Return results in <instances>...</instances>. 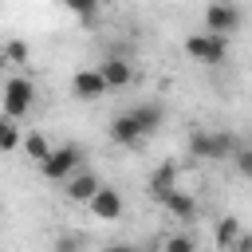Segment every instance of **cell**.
I'll use <instances>...</instances> for the list:
<instances>
[{
  "mask_svg": "<svg viewBox=\"0 0 252 252\" xmlns=\"http://www.w3.org/2000/svg\"><path fill=\"white\" fill-rule=\"evenodd\" d=\"M130 110H134V118L142 122L146 138H150V134H158V130H161V122H165V110H161L158 102H138V106H130Z\"/></svg>",
  "mask_w": 252,
  "mask_h": 252,
  "instance_id": "obj_12",
  "label": "cell"
},
{
  "mask_svg": "<svg viewBox=\"0 0 252 252\" xmlns=\"http://www.w3.org/2000/svg\"><path fill=\"white\" fill-rule=\"evenodd\" d=\"M161 248H165V252H197V236L177 232V236H165V240H161Z\"/></svg>",
  "mask_w": 252,
  "mask_h": 252,
  "instance_id": "obj_18",
  "label": "cell"
},
{
  "mask_svg": "<svg viewBox=\"0 0 252 252\" xmlns=\"http://www.w3.org/2000/svg\"><path fill=\"white\" fill-rule=\"evenodd\" d=\"M232 165H236V173H240V177H248V181H252V146H240V150L232 154Z\"/></svg>",
  "mask_w": 252,
  "mask_h": 252,
  "instance_id": "obj_19",
  "label": "cell"
},
{
  "mask_svg": "<svg viewBox=\"0 0 252 252\" xmlns=\"http://www.w3.org/2000/svg\"><path fill=\"white\" fill-rule=\"evenodd\" d=\"M106 91H110V83H106L102 67H83V71H75V79H71V94H75L79 102H94V98H102Z\"/></svg>",
  "mask_w": 252,
  "mask_h": 252,
  "instance_id": "obj_5",
  "label": "cell"
},
{
  "mask_svg": "<svg viewBox=\"0 0 252 252\" xmlns=\"http://www.w3.org/2000/svg\"><path fill=\"white\" fill-rule=\"evenodd\" d=\"M87 205H91L94 220H118V217L126 213V201H122V193H118V189H110V185H98V193H94Z\"/></svg>",
  "mask_w": 252,
  "mask_h": 252,
  "instance_id": "obj_7",
  "label": "cell"
},
{
  "mask_svg": "<svg viewBox=\"0 0 252 252\" xmlns=\"http://www.w3.org/2000/svg\"><path fill=\"white\" fill-rule=\"evenodd\" d=\"M79 244H83V240H75V236H67V240H59L55 248H59V252H71V248H79Z\"/></svg>",
  "mask_w": 252,
  "mask_h": 252,
  "instance_id": "obj_22",
  "label": "cell"
},
{
  "mask_svg": "<svg viewBox=\"0 0 252 252\" xmlns=\"http://www.w3.org/2000/svg\"><path fill=\"white\" fill-rule=\"evenodd\" d=\"M110 138H114L118 146L134 150V146H142V142H146V130H142V122L134 118V110H122V114H114V118H110Z\"/></svg>",
  "mask_w": 252,
  "mask_h": 252,
  "instance_id": "obj_6",
  "label": "cell"
},
{
  "mask_svg": "<svg viewBox=\"0 0 252 252\" xmlns=\"http://www.w3.org/2000/svg\"><path fill=\"white\" fill-rule=\"evenodd\" d=\"M236 236H240V220H236V217H220V220H217V228H213L217 248H228V252H232Z\"/></svg>",
  "mask_w": 252,
  "mask_h": 252,
  "instance_id": "obj_14",
  "label": "cell"
},
{
  "mask_svg": "<svg viewBox=\"0 0 252 252\" xmlns=\"http://www.w3.org/2000/svg\"><path fill=\"white\" fill-rule=\"evenodd\" d=\"M32 102H35V83L24 79V75H8V83H4V114L8 118H24V114H32Z\"/></svg>",
  "mask_w": 252,
  "mask_h": 252,
  "instance_id": "obj_2",
  "label": "cell"
},
{
  "mask_svg": "<svg viewBox=\"0 0 252 252\" xmlns=\"http://www.w3.org/2000/svg\"><path fill=\"white\" fill-rule=\"evenodd\" d=\"M16 122H20V118H8V114H4V122H0V150H4V154H12V150L20 146V130H16Z\"/></svg>",
  "mask_w": 252,
  "mask_h": 252,
  "instance_id": "obj_17",
  "label": "cell"
},
{
  "mask_svg": "<svg viewBox=\"0 0 252 252\" xmlns=\"http://www.w3.org/2000/svg\"><path fill=\"white\" fill-rule=\"evenodd\" d=\"M232 252H252V236H248V232H240V236H236V244H232Z\"/></svg>",
  "mask_w": 252,
  "mask_h": 252,
  "instance_id": "obj_21",
  "label": "cell"
},
{
  "mask_svg": "<svg viewBox=\"0 0 252 252\" xmlns=\"http://www.w3.org/2000/svg\"><path fill=\"white\" fill-rule=\"evenodd\" d=\"M240 8L232 4V0H213L209 8H205V32H217V35H232V32H240Z\"/></svg>",
  "mask_w": 252,
  "mask_h": 252,
  "instance_id": "obj_4",
  "label": "cell"
},
{
  "mask_svg": "<svg viewBox=\"0 0 252 252\" xmlns=\"http://www.w3.org/2000/svg\"><path fill=\"white\" fill-rule=\"evenodd\" d=\"M173 189H177V161H161L154 169V177H150V197L154 201H165Z\"/></svg>",
  "mask_w": 252,
  "mask_h": 252,
  "instance_id": "obj_9",
  "label": "cell"
},
{
  "mask_svg": "<svg viewBox=\"0 0 252 252\" xmlns=\"http://www.w3.org/2000/svg\"><path fill=\"white\" fill-rule=\"evenodd\" d=\"M185 55L197 59V63H224L228 59V35H217V32H201V35H189L185 39Z\"/></svg>",
  "mask_w": 252,
  "mask_h": 252,
  "instance_id": "obj_1",
  "label": "cell"
},
{
  "mask_svg": "<svg viewBox=\"0 0 252 252\" xmlns=\"http://www.w3.org/2000/svg\"><path fill=\"white\" fill-rule=\"evenodd\" d=\"M79 165H83V146H75V142H67V146H59V150H51V158H47V161H39L43 177H47V181H59V185H63Z\"/></svg>",
  "mask_w": 252,
  "mask_h": 252,
  "instance_id": "obj_3",
  "label": "cell"
},
{
  "mask_svg": "<svg viewBox=\"0 0 252 252\" xmlns=\"http://www.w3.org/2000/svg\"><path fill=\"white\" fill-rule=\"evenodd\" d=\"M24 154H28L32 161H47V158H51V142H47L43 134H35V130H32V134L24 138Z\"/></svg>",
  "mask_w": 252,
  "mask_h": 252,
  "instance_id": "obj_16",
  "label": "cell"
},
{
  "mask_svg": "<svg viewBox=\"0 0 252 252\" xmlns=\"http://www.w3.org/2000/svg\"><path fill=\"white\" fill-rule=\"evenodd\" d=\"M98 67H102V75H106V83H110V91H122V87H130V83H134V67H130L126 59H118V55H110V59H102Z\"/></svg>",
  "mask_w": 252,
  "mask_h": 252,
  "instance_id": "obj_10",
  "label": "cell"
},
{
  "mask_svg": "<svg viewBox=\"0 0 252 252\" xmlns=\"http://www.w3.org/2000/svg\"><path fill=\"white\" fill-rule=\"evenodd\" d=\"M189 158L193 161H213V130H193L189 134Z\"/></svg>",
  "mask_w": 252,
  "mask_h": 252,
  "instance_id": "obj_13",
  "label": "cell"
},
{
  "mask_svg": "<svg viewBox=\"0 0 252 252\" xmlns=\"http://www.w3.org/2000/svg\"><path fill=\"white\" fill-rule=\"evenodd\" d=\"M236 150H240V142L228 130H213V161H232Z\"/></svg>",
  "mask_w": 252,
  "mask_h": 252,
  "instance_id": "obj_15",
  "label": "cell"
},
{
  "mask_svg": "<svg viewBox=\"0 0 252 252\" xmlns=\"http://www.w3.org/2000/svg\"><path fill=\"white\" fill-rule=\"evenodd\" d=\"M161 205H165V213H169L173 220H193V217H197V201H193L185 189H173Z\"/></svg>",
  "mask_w": 252,
  "mask_h": 252,
  "instance_id": "obj_11",
  "label": "cell"
},
{
  "mask_svg": "<svg viewBox=\"0 0 252 252\" xmlns=\"http://www.w3.org/2000/svg\"><path fill=\"white\" fill-rule=\"evenodd\" d=\"M4 55H8V59H12V63H24V59H28V47H24V43H20V39H12V43H8V47H4Z\"/></svg>",
  "mask_w": 252,
  "mask_h": 252,
  "instance_id": "obj_20",
  "label": "cell"
},
{
  "mask_svg": "<svg viewBox=\"0 0 252 252\" xmlns=\"http://www.w3.org/2000/svg\"><path fill=\"white\" fill-rule=\"evenodd\" d=\"M98 185H102V181H98V173L79 165V169L63 181V193H67V201H91V197L98 193Z\"/></svg>",
  "mask_w": 252,
  "mask_h": 252,
  "instance_id": "obj_8",
  "label": "cell"
}]
</instances>
